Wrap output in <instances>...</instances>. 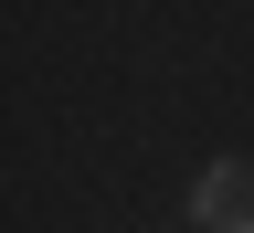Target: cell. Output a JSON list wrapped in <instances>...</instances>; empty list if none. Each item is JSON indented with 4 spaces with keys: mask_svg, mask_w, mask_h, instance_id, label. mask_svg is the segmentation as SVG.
Segmentation results:
<instances>
[{
    "mask_svg": "<svg viewBox=\"0 0 254 233\" xmlns=\"http://www.w3.org/2000/svg\"><path fill=\"white\" fill-rule=\"evenodd\" d=\"M244 191H254V170H244V159H212V170L201 180H190V223H244Z\"/></svg>",
    "mask_w": 254,
    "mask_h": 233,
    "instance_id": "6da1fadb",
    "label": "cell"
},
{
    "mask_svg": "<svg viewBox=\"0 0 254 233\" xmlns=\"http://www.w3.org/2000/svg\"><path fill=\"white\" fill-rule=\"evenodd\" d=\"M222 233H254V212H244V223H222Z\"/></svg>",
    "mask_w": 254,
    "mask_h": 233,
    "instance_id": "7a4b0ae2",
    "label": "cell"
}]
</instances>
